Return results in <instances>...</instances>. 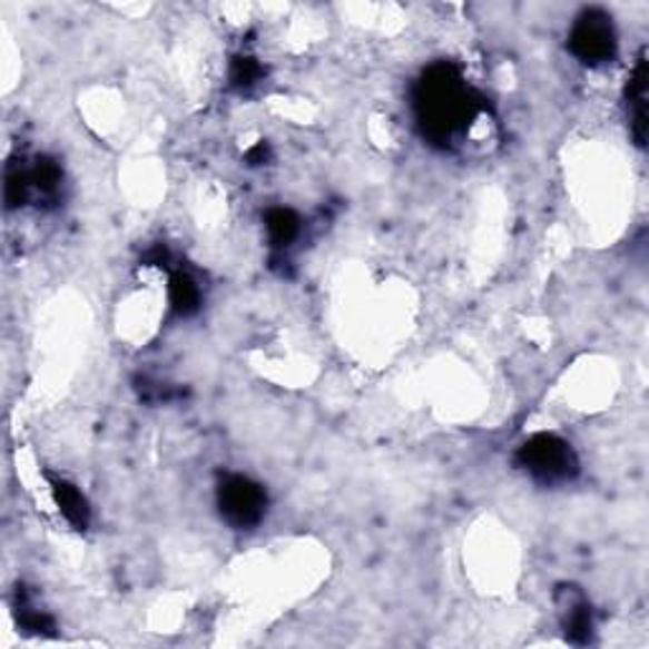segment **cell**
<instances>
[{
	"instance_id": "obj_1",
	"label": "cell",
	"mask_w": 649,
	"mask_h": 649,
	"mask_svg": "<svg viewBox=\"0 0 649 649\" xmlns=\"http://www.w3.org/2000/svg\"><path fill=\"white\" fill-rule=\"evenodd\" d=\"M416 120L424 135L434 142H454L468 135L482 115L474 89L464 81L462 71L452 63H434L416 85Z\"/></svg>"
},
{
	"instance_id": "obj_2",
	"label": "cell",
	"mask_w": 649,
	"mask_h": 649,
	"mask_svg": "<svg viewBox=\"0 0 649 649\" xmlns=\"http://www.w3.org/2000/svg\"><path fill=\"white\" fill-rule=\"evenodd\" d=\"M518 464L541 484L571 482L579 472V456L566 439L555 434H535L518 450Z\"/></svg>"
},
{
	"instance_id": "obj_3",
	"label": "cell",
	"mask_w": 649,
	"mask_h": 649,
	"mask_svg": "<svg viewBox=\"0 0 649 649\" xmlns=\"http://www.w3.org/2000/svg\"><path fill=\"white\" fill-rule=\"evenodd\" d=\"M216 502L222 518L236 530L257 528L267 513V492L259 482L244 478V474H226L218 482Z\"/></svg>"
},
{
	"instance_id": "obj_4",
	"label": "cell",
	"mask_w": 649,
	"mask_h": 649,
	"mask_svg": "<svg viewBox=\"0 0 649 649\" xmlns=\"http://www.w3.org/2000/svg\"><path fill=\"white\" fill-rule=\"evenodd\" d=\"M617 29L611 23V16H607L599 8L583 11L576 18L569 33V49L581 63L589 67H604L617 57Z\"/></svg>"
},
{
	"instance_id": "obj_5",
	"label": "cell",
	"mask_w": 649,
	"mask_h": 649,
	"mask_svg": "<svg viewBox=\"0 0 649 649\" xmlns=\"http://www.w3.org/2000/svg\"><path fill=\"white\" fill-rule=\"evenodd\" d=\"M559 614H561L563 632L573 645H589L591 642V635H593L591 607H589V599L583 597L581 589L563 587L559 591Z\"/></svg>"
},
{
	"instance_id": "obj_6",
	"label": "cell",
	"mask_w": 649,
	"mask_h": 649,
	"mask_svg": "<svg viewBox=\"0 0 649 649\" xmlns=\"http://www.w3.org/2000/svg\"><path fill=\"white\" fill-rule=\"evenodd\" d=\"M647 59L645 53L637 59L632 75H629L625 97H627V117L629 130L637 145H645L647 140Z\"/></svg>"
},
{
	"instance_id": "obj_7",
	"label": "cell",
	"mask_w": 649,
	"mask_h": 649,
	"mask_svg": "<svg viewBox=\"0 0 649 649\" xmlns=\"http://www.w3.org/2000/svg\"><path fill=\"white\" fill-rule=\"evenodd\" d=\"M51 492H53V502L59 505V513L67 518V523H71L77 530H85L89 525L91 510H89L87 498L81 495V490L77 488V484H71L67 480H53Z\"/></svg>"
},
{
	"instance_id": "obj_8",
	"label": "cell",
	"mask_w": 649,
	"mask_h": 649,
	"mask_svg": "<svg viewBox=\"0 0 649 649\" xmlns=\"http://www.w3.org/2000/svg\"><path fill=\"white\" fill-rule=\"evenodd\" d=\"M264 228H267L269 244L274 249L285 252L303 234V218H299L292 208H269L264 216Z\"/></svg>"
},
{
	"instance_id": "obj_9",
	"label": "cell",
	"mask_w": 649,
	"mask_h": 649,
	"mask_svg": "<svg viewBox=\"0 0 649 649\" xmlns=\"http://www.w3.org/2000/svg\"><path fill=\"white\" fill-rule=\"evenodd\" d=\"M168 299H170V309L178 317H190L198 313L200 307V287L198 282L190 277L188 272H173L170 282H168Z\"/></svg>"
},
{
	"instance_id": "obj_10",
	"label": "cell",
	"mask_w": 649,
	"mask_h": 649,
	"mask_svg": "<svg viewBox=\"0 0 649 649\" xmlns=\"http://www.w3.org/2000/svg\"><path fill=\"white\" fill-rule=\"evenodd\" d=\"M264 77V67L257 57H249V53H239L232 61V71H228V79H232L234 89H252L257 87Z\"/></svg>"
}]
</instances>
